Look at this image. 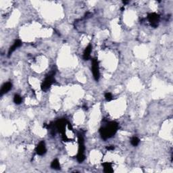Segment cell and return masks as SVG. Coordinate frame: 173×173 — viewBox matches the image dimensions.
<instances>
[{
  "label": "cell",
  "mask_w": 173,
  "mask_h": 173,
  "mask_svg": "<svg viewBox=\"0 0 173 173\" xmlns=\"http://www.w3.org/2000/svg\"><path fill=\"white\" fill-rule=\"evenodd\" d=\"M21 45H22V41H20V39L16 40V41H14V44H13L12 46L9 47V51H8V56L9 57L11 55H12V53L14 52L17 48H18L19 47L21 46Z\"/></svg>",
  "instance_id": "9c48e42d"
},
{
  "label": "cell",
  "mask_w": 173,
  "mask_h": 173,
  "mask_svg": "<svg viewBox=\"0 0 173 173\" xmlns=\"http://www.w3.org/2000/svg\"><path fill=\"white\" fill-rule=\"evenodd\" d=\"M106 149H107L108 150H109V151H111V150L114 149V146H112V145H111V146H109V147H106Z\"/></svg>",
  "instance_id": "2e32d148"
},
{
  "label": "cell",
  "mask_w": 173,
  "mask_h": 173,
  "mask_svg": "<svg viewBox=\"0 0 173 173\" xmlns=\"http://www.w3.org/2000/svg\"><path fill=\"white\" fill-rule=\"evenodd\" d=\"M83 109H84L85 110H87L88 108H87V106H83Z\"/></svg>",
  "instance_id": "e0dca14e"
},
{
  "label": "cell",
  "mask_w": 173,
  "mask_h": 173,
  "mask_svg": "<svg viewBox=\"0 0 173 173\" xmlns=\"http://www.w3.org/2000/svg\"><path fill=\"white\" fill-rule=\"evenodd\" d=\"M147 19L153 27H157L160 20V16L156 13L152 12L147 15Z\"/></svg>",
  "instance_id": "8992f818"
},
{
  "label": "cell",
  "mask_w": 173,
  "mask_h": 173,
  "mask_svg": "<svg viewBox=\"0 0 173 173\" xmlns=\"http://www.w3.org/2000/svg\"><path fill=\"white\" fill-rule=\"evenodd\" d=\"M51 167H52V168L54 169V170H60V164L58 159H54L52 161V164H51Z\"/></svg>",
  "instance_id": "7c38bea8"
},
{
  "label": "cell",
  "mask_w": 173,
  "mask_h": 173,
  "mask_svg": "<svg viewBox=\"0 0 173 173\" xmlns=\"http://www.w3.org/2000/svg\"><path fill=\"white\" fill-rule=\"evenodd\" d=\"M105 99L107 102H110V101L113 100L112 95V94H110V93H106V94H105Z\"/></svg>",
  "instance_id": "9a60e30c"
},
{
  "label": "cell",
  "mask_w": 173,
  "mask_h": 173,
  "mask_svg": "<svg viewBox=\"0 0 173 173\" xmlns=\"http://www.w3.org/2000/svg\"><path fill=\"white\" fill-rule=\"evenodd\" d=\"M129 1H123V3H125V4H127V3H128Z\"/></svg>",
  "instance_id": "ac0fdd59"
},
{
  "label": "cell",
  "mask_w": 173,
  "mask_h": 173,
  "mask_svg": "<svg viewBox=\"0 0 173 173\" xmlns=\"http://www.w3.org/2000/svg\"><path fill=\"white\" fill-rule=\"evenodd\" d=\"M68 123V122L67 121V120L65 118L59 119L54 123L55 127H56L57 131L62 134V139H63L64 141L68 140V139L67 138V137H66L65 134V128L67 126Z\"/></svg>",
  "instance_id": "3957f363"
},
{
  "label": "cell",
  "mask_w": 173,
  "mask_h": 173,
  "mask_svg": "<svg viewBox=\"0 0 173 173\" xmlns=\"http://www.w3.org/2000/svg\"><path fill=\"white\" fill-rule=\"evenodd\" d=\"M22 99L21 98V96H19L18 94H16L14 97V102L17 105H19L22 103Z\"/></svg>",
  "instance_id": "4fadbf2b"
},
{
  "label": "cell",
  "mask_w": 173,
  "mask_h": 173,
  "mask_svg": "<svg viewBox=\"0 0 173 173\" xmlns=\"http://www.w3.org/2000/svg\"><path fill=\"white\" fill-rule=\"evenodd\" d=\"M12 88V84L10 82H7L4 83L2 85L1 88V91H0V95L1 96H2L3 95L7 94L9 91H10Z\"/></svg>",
  "instance_id": "ba28073f"
},
{
  "label": "cell",
  "mask_w": 173,
  "mask_h": 173,
  "mask_svg": "<svg viewBox=\"0 0 173 173\" xmlns=\"http://www.w3.org/2000/svg\"><path fill=\"white\" fill-rule=\"evenodd\" d=\"M35 151L37 152V153L39 155H43L46 153L47 149L46 147H45V143L44 141H41L38 144L37 147H36Z\"/></svg>",
  "instance_id": "52a82bcc"
},
{
  "label": "cell",
  "mask_w": 173,
  "mask_h": 173,
  "mask_svg": "<svg viewBox=\"0 0 173 173\" xmlns=\"http://www.w3.org/2000/svg\"><path fill=\"white\" fill-rule=\"evenodd\" d=\"M139 142H140V140L137 137H133L131 139V143L132 144V145L135 146H135H137L139 145Z\"/></svg>",
  "instance_id": "5bb4252c"
},
{
  "label": "cell",
  "mask_w": 173,
  "mask_h": 173,
  "mask_svg": "<svg viewBox=\"0 0 173 173\" xmlns=\"http://www.w3.org/2000/svg\"><path fill=\"white\" fill-rule=\"evenodd\" d=\"M102 166H104V170L105 172L110 173L113 172L112 169V164L110 162H104L102 164Z\"/></svg>",
  "instance_id": "8fae6325"
},
{
  "label": "cell",
  "mask_w": 173,
  "mask_h": 173,
  "mask_svg": "<svg viewBox=\"0 0 173 173\" xmlns=\"http://www.w3.org/2000/svg\"><path fill=\"white\" fill-rule=\"evenodd\" d=\"M91 70H92L93 75H94V79L98 81L100 79V68H99V62L97 59H93L92 63H91Z\"/></svg>",
  "instance_id": "5b68a950"
},
{
  "label": "cell",
  "mask_w": 173,
  "mask_h": 173,
  "mask_svg": "<svg viewBox=\"0 0 173 173\" xmlns=\"http://www.w3.org/2000/svg\"><path fill=\"white\" fill-rule=\"evenodd\" d=\"M55 71H52L45 78L44 81H43L42 84H41V89L43 91H46L47 90L50 88L52 85L55 82Z\"/></svg>",
  "instance_id": "277c9868"
},
{
  "label": "cell",
  "mask_w": 173,
  "mask_h": 173,
  "mask_svg": "<svg viewBox=\"0 0 173 173\" xmlns=\"http://www.w3.org/2000/svg\"><path fill=\"white\" fill-rule=\"evenodd\" d=\"M119 125L116 122L112 121L108 123L106 126L102 127L100 129V133L102 139L106 140L111 138L116 134Z\"/></svg>",
  "instance_id": "6da1fadb"
},
{
  "label": "cell",
  "mask_w": 173,
  "mask_h": 173,
  "mask_svg": "<svg viewBox=\"0 0 173 173\" xmlns=\"http://www.w3.org/2000/svg\"><path fill=\"white\" fill-rule=\"evenodd\" d=\"M78 142H79V151H78L77 159L79 163H82L85 159V147L84 137H83V135L81 133H78Z\"/></svg>",
  "instance_id": "7a4b0ae2"
},
{
  "label": "cell",
  "mask_w": 173,
  "mask_h": 173,
  "mask_svg": "<svg viewBox=\"0 0 173 173\" xmlns=\"http://www.w3.org/2000/svg\"><path fill=\"white\" fill-rule=\"evenodd\" d=\"M92 51V46L91 44H89L86 48H85L84 52H83V59L85 60H89L91 56V53Z\"/></svg>",
  "instance_id": "30bf717a"
}]
</instances>
